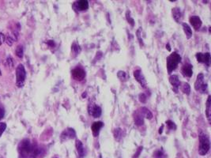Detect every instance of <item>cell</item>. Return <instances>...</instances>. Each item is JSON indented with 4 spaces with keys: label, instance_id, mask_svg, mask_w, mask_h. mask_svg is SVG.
<instances>
[{
    "label": "cell",
    "instance_id": "obj_1",
    "mask_svg": "<svg viewBox=\"0 0 211 158\" xmlns=\"http://www.w3.org/2000/svg\"><path fill=\"white\" fill-rule=\"evenodd\" d=\"M18 153L21 158H37L41 154V149L37 145L32 143L29 139L25 138L18 145Z\"/></svg>",
    "mask_w": 211,
    "mask_h": 158
},
{
    "label": "cell",
    "instance_id": "obj_2",
    "mask_svg": "<svg viewBox=\"0 0 211 158\" xmlns=\"http://www.w3.org/2000/svg\"><path fill=\"white\" fill-rule=\"evenodd\" d=\"M210 141L209 136L203 132H200L198 154L201 156H205L210 151Z\"/></svg>",
    "mask_w": 211,
    "mask_h": 158
},
{
    "label": "cell",
    "instance_id": "obj_3",
    "mask_svg": "<svg viewBox=\"0 0 211 158\" xmlns=\"http://www.w3.org/2000/svg\"><path fill=\"white\" fill-rule=\"evenodd\" d=\"M181 62V56L178 54L177 52H173L170 55L167 57L166 66L168 73L171 74L173 70H175Z\"/></svg>",
    "mask_w": 211,
    "mask_h": 158
},
{
    "label": "cell",
    "instance_id": "obj_4",
    "mask_svg": "<svg viewBox=\"0 0 211 158\" xmlns=\"http://www.w3.org/2000/svg\"><path fill=\"white\" fill-rule=\"evenodd\" d=\"M26 78V71L25 66L22 64H19L16 68V86L18 88H21L25 85Z\"/></svg>",
    "mask_w": 211,
    "mask_h": 158
},
{
    "label": "cell",
    "instance_id": "obj_5",
    "mask_svg": "<svg viewBox=\"0 0 211 158\" xmlns=\"http://www.w3.org/2000/svg\"><path fill=\"white\" fill-rule=\"evenodd\" d=\"M88 112L89 115L93 118H99L102 114V110L100 106L94 103H90L88 105Z\"/></svg>",
    "mask_w": 211,
    "mask_h": 158
},
{
    "label": "cell",
    "instance_id": "obj_6",
    "mask_svg": "<svg viewBox=\"0 0 211 158\" xmlns=\"http://www.w3.org/2000/svg\"><path fill=\"white\" fill-rule=\"evenodd\" d=\"M71 75L72 77L74 80L78 81H83L85 79V76H86V74H85V71L81 67H76L73 69L71 71Z\"/></svg>",
    "mask_w": 211,
    "mask_h": 158
},
{
    "label": "cell",
    "instance_id": "obj_7",
    "mask_svg": "<svg viewBox=\"0 0 211 158\" xmlns=\"http://www.w3.org/2000/svg\"><path fill=\"white\" fill-rule=\"evenodd\" d=\"M76 137V132L73 128H67L62 132L60 135V139L62 142L73 139Z\"/></svg>",
    "mask_w": 211,
    "mask_h": 158
},
{
    "label": "cell",
    "instance_id": "obj_8",
    "mask_svg": "<svg viewBox=\"0 0 211 158\" xmlns=\"http://www.w3.org/2000/svg\"><path fill=\"white\" fill-rule=\"evenodd\" d=\"M195 57L198 63H205L208 66H210V54L209 52H207V53L198 52L197 54L195 55Z\"/></svg>",
    "mask_w": 211,
    "mask_h": 158
},
{
    "label": "cell",
    "instance_id": "obj_9",
    "mask_svg": "<svg viewBox=\"0 0 211 158\" xmlns=\"http://www.w3.org/2000/svg\"><path fill=\"white\" fill-rule=\"evenodd\" d=\"M134 77L136 79V81L141 85L142 88H146L147 86V81L141 70H135L134 71Z\"/></svg>",
    "mask_w": 211,
    "mask_h": 158
},
{
    "label": "cell",
    "instance_id": "obj_10",
    "mask_svg": "<svg viewBox=\"0 0 211 158\" xmlns=\"http://www.w3.org/2000/svg\"><path fill=\"white\" fill-rule=\"evenodd\" d=\"M73 7L77 11H85L89 8V2L87 0H79L74 2Z\"/></svg>",
    "mask_w": 211,
    "mask_h": 158
},
{
    "label": "cell",
    "instance_id": "obj_11",
    "mask_svg": "<svg viewBox=\"0 0 211 158\" xmlns=\"http://www.w3.org/2000/svg\"><path fill=\"white\" fill-rule=\"evenodd\" d=\"M181 73L184 77L191 78L193 75V66L190 63H185L182 66Z\"/></svg>",
    "mask_w": 211,
    "mask_h": 158
},
{
    "label": "cell",
    "instance_id": "obj_12",
    "mask_svg": "<svg viewBox=\"0 0 211 158\" xmlns=\"http://www.w3.org/2000/svg\"><path fill=\"white\" fill-rule=\"evenodd\" d=\"M169 82L173 86V89L175 93H177L180 86V81L177 75H171L169 77Z\"/></svg>",
    "mask_w": 211,
    "mask_h": 158
},
{
    "label": "cell",
    "instance_id": "obj_13",
    "mask_svg": "<svg viewBox=\"0 0 211 158\" xmlns=\"http://www.w3.org/2000/svg\"><path fill=\"white\" fill-rule=\"evenodd\" d=\"M189 21L191 23V26L195 29V30H198L201 28L202 25V20L200 19L198 16H191V18H189Z\"/></svg>",
    "mask_w": 211,
    "mask_h": 158
},
{
    "label": "cell",
    "instance_id": "obj_14",
    "mask_svg": "<svg viewBox=\"0 0 211 158\" xmlns=\"http://www.w3.org/2000/svg\"><path fill=\"white\" fill-rule=\"evenodd\" d=\"M75 146H76L78 158H83L85 155V150L83 146V144H82V142L80 140H78V139H77L76 142H75Z\"/></svg>",
    "mask_w": 211,
    "mask_h": 158
},
{
    "label": "cell",
    "instance_id": "obj_15",
    "mask_svg": "<svg viewBox=\"0 0 211 158\" xmlns=\"http://www.w3.org/2000/svg\"><path fill=\"white\" fill-rule=\"evenodd\" d=\"M104 123L101 121H97L94 122L91 126V130H92L93 134L94 137H97L99 134V132L101 131V129L103 127Z\"/></svg>",
    "mask_w": 211,
    "mask_h": 158
},
{
    "label": "cell",
    "instance_id": "obj_16",
    "mask_svg": "<svg viewBox=\"0 0 211 158\" xmlns=\"http://www.w3.org/2000/svg\"><path fill=\"white\" fill-rule=\"evenodd\" d=\"M204 84V75L202 73H200L197 75V78L195 82V89L196 91H199L201 86Z\"/></svg>",
    "mask_w": 211,
    "mask_h": 158
},
{
    "label": "cell",
    "instance_id": "obj_17",
    "mask_svg": "<svg viewBox=\"0 0 211 158\" xmlns=\"http://www.w3.org/2000/svg\"><path fill=\"white\" fill-rule=\"evenodd\" d=\"M172 14H173V17L174 18V20L177 23H180L181 19H182V13L181 10L179 7H174L173 8L172 10Z\"/></svg>",
    "mask_w": 211,
    "mask_h": 158
},
{
    "label": "cell",
    "instance_id": "obj_18",
    "mask_svg": "<svg viewBox=\"0 0 211 158\" xmlns=\"http://www.w3.org/2000/svg\"><path fill=\"white\" fill-rule=\"evenodd\" d=\"M134 121L137 126H142L144 124V117L139 111H136L134 114Z\"/></svg>",
    "mask_w": 211,
    "mask_h": 158
},
{
    "label": "cell",
    "instance_id": "obj_19",
    "mask_svg": "<svg viewBox=\"0 0 211 158\" xmlns=\"http://www.w3.org/2000/svg\"><path fill=\"white\" fill-rule=\"evenodd\" d=\"M210 112H211V96L209 95L207 100V105H206V115H207L208 122L210 123Z\"/></svg>",
    "mask_w": 211,
    "mask_h": 158
},
{
    "label": "cell",
    "instance_id": "obj_20",
    "mask_svg": "<svg viewBox=\"0 0 211 158\" xmlns=\"http://www.w3.org/2000/svg\"><path fill=\"white\" fill-rule=\"evenodd\" d=\"M139 111L144 118H146L147 120H152V118H153V114H152V112H151L147 108H146V107H142V108L140 109Z\"/></svg>",
    "mask_w": 211,
    "mask_h": 158
},
{
    "label": "cell",
    "instance_id": "obj_21",
    "mask_svg": "<svg viewBox=\"0 0 211 158\" xmlns=\"http://www.w3.org/2000/svg\"><path fill=\"white\" fill-rule=\"evenodd\" d=\"M81 47L77 42H74L71 45V53L73 55V57H76L79 53L81 52Z\"/></svg>",
    "mask_w": 211,
    "mask_h": 158
},
{
    "label": "cell",
    "instance_id": "obj_22",
    "mask_svg": "<svg viewBox=\"0 0 211 158\" xmlns=\"http://www.w3.org/2000/svg\"><path fill=\"white\" fill-rule=\"evenodd\" d=\"M183 30L184 31V33L186 34V36L187 39L191 38L192 36V30H191V28L189 26L188 24L187 23H183Z\"/></svg>",
    "mask_w": 211,
    "mask_h": 158
},
{
    "label": "cell",
    "instance_id": "obj_23",
    "mask_svg": "<svg viewBox=\"0 0 211 158\" xmlns=\"http://www.w3.org/2000/svg\"><path fill=\"white\" fill-rule=\"evenodd\" d=\"M15 54L18 58H20V59L22 58L23 55H24V48H23L22 45H18V47H16Z\"/></svg>",
    "mask_w": 211,
    "mask_h": 158
},
{
    "label": "cell",
    "instance_id": "obj_24",
    "mask_svg": "<svg viewBox=\"0 0 211 158\" xmlns=\"http://www.w3.org/2000/svg\"><path fill=\"white\" fill-rule=\"evenodd\" d=\"M181 90H182L183 93H185L186 95H189L191 93V86H190L188 83L184 82L183 84L182 87H181Z\"/></svg>",
    "mask_w": 211,
    "mask_h": 158
},
{
    "label": "cell",
    "instance_id": "obj_25",
    "mask_svg": "<svg viewBox=\"0 0 211 158\" xmlns=\"http://www.w3.org/2000/svg\"><path fill=\"white\" fill-rule=\"evenodd\" d=\"M123 136V131L121 128H115L114 131V137L117 141H119Z\"/></svg>",
    "mask_w": 211,
    "mask_h": 158
},
{
    "label": "cell",
    "instance_id": "obj_26",
    "mask_svg": "<svg viewBox=\"0 0 211 158\" xmlns=\"http://www.w3.org/2000/svg\"><path fill=\"white\" fill-rule=\"evenodd\" d=\"M126 18L128 22L130 24V25H131L132 27H134V25H135V20H134V18H131V16H130V11H129V10L127 11Z\"/></svg>",
    "mask_w": 211,
    "mask_h": 158
},
{
    "label": "cell",
    "instance_id": "obj_27",
    "mask_svg": "<svg viewBox=\"0 0 211 158\" xmlns=\"http://www.w3.org/2000/svg\"><path fill=\"white\" fill-rule=\"evenodd\" d=\"M117 76H118V78H119L121 81H126L127 78V73L124 72V71H122V70H119L118 74H117Z\"/></svg>",
    "mask_w": 211,
    "mask_h": 158
},
{
    "label": "cell",
    "instance_id": "obj_28",
    "mask_svg": "<svg viewBox=\"0 0 211 158\" xmlns=\"http://www.w3.org/2000/svg\"><path fill=\"white\" fill-rule=\"evenodd\" d=\"M166 124L167 126H168V128L169 129V130H175L176 129V126H175V124L173 122V121H171V120H168V121H166Z\"/></svg>",
    "mask_w": 211,
    "mask_h": 158
},
{
    "label": "cell",
    "instance_id": "obj_29",
    "mask_svg": "<svg viewBox=\"0 0 211 158\" xmlns=\"http://www.w3.org/2000/svg\"><path fill=\"white\" fill-rule=\"evenodd\" d=\"M6 129H7V123L4 122H0V137L4 133Z\"/></svg>",
    "mask_w": 211,
    "mask_h": 158
},
{
    "label": "cell",
    "instance_id": "obj_30",
    "mask_svg": "<svg viewBox=\"0 0 211 158\" xmlns=\"http://www.w3.org/2000/svg\"><path fill=\"white\" fill-rule=\"evenodd\" d=\"M136 35H137V37H138V41H139V44H140V46H143L144 44H143V41H142V39H141V28H139V30H138L137 32H136Z\"/></svg>",
    "mask_w": 211,
    "mask_h": 158
},
{
    "label": "cell",
    "instance_id": "obj_31",
    "mask_svg": "<svg viewBox=\"0 0 211 158\" xmlns=\"http://www.w3.org/2000/svg\"><path fill=\"white\" fill-rule=\"evenodd\" d=\"M138 98H139L140 102H141V103H146V100H147V97H146V95L145 94V93H141V94H139Z\"/></svg>",
    "mask_w": 211,
    "mask_h": 158
},
{
    "label": "cell",
    "instance_id": "obj_32",
    "mask_svg": "<svg viewBox=\"0 0 211 158\" xmlns=\"http://www.w3.org/2000/svg\"><path fill=\"white\" fill-rule=\"evenodd\" d=\"M163 155H164V154H163V152L161 150H157L153 154V157H154V158H162Z\"/></svg>",
    "mask_w": 211,
    "mask_h": 158
},
{
    "label": "cell",
    "instance_id": "obj_33",
    "mask_svg": "<svg viewBox=\"0 0 211 158\" xmlns=\"http://www.w3.org/2000/svg\"><path fill=\"white\" fill-rule=\"evenodd\" d=\"M142 148H143V147H142V146L138 147V149L137 152H136V153H135V155L133 156V158H138V157H139L140 154H141V152L142 151Z\"/></svg>",
    "mask_w": 211,
    "mask_h": 158
},
{
    "label": "cell",
    "instance_id": "obj_34",
    "mask_svg": "<svg viewBox=\"0 0 211 158\" xmlns=\"http://www.w3.org/2000/svg\"><path fill=\"white\" fill-rule=\"evenodd\" d=\"M7 66H8L10 68H12L13 66H14V63H13V60H12V59L10 58V57L7 58Z\"/></svg>",
    "mask_w": 211,
    "mask_h": 158
},
{
    "label": "cell",
    "instance_id": "obj_35",
    "mask_svg": "<svg viewBox=\"0 0 211 158\" xmlns=\"http://www.w3.org/2000/svg\"><path fill=\"white\" fill-rule=\"evenodd\" d=\"M5 41H6V36L2 32H0V46L2 45Z\"/></svg>",
    "mask_w": 211,
    "mask_h": 158
},
{
    "label": "cell",
    "instance_id": "obj_36",
    "mask_svg": "<svg viewBox=\"0 0 211 158\" xmlns=\"http://www.w3.org/2000/svg\"><path fill=\"white\" fill-rule=\"evenodd\" d=\"M5 115V110L3 108L0 107V120H2V118L4 117Z\"/></svg>",
    "mask_w": 211,
    "mask_h": 158
},
{
    "label": "cell",
    "instance_id": "obj_37",
    "mask_svg": "<svg viewBox=\"0 0 211 158\" xmlns=\"http://www.w3.org/2000/svg\"><path fill=\"white\" fill-rule=\"evenodd\" d=\"M166 48H168V51H169V52H170L171 48H170V46H169V44H168L166 45Z\"/></svg>",
    "mask_w": 211,
    "mask_h": 158
},
{
    "label": "cell",
    "instance_id": "obj_38",
    "mask_svg": "<svg viewBox=\"0 0 211 158\" xmlns=\"http://www.w3.org/2000/svg\"><path fill=\"white\" fill-rule=\"evenodd\" d=\"M0 74H1V70H0Z\"/></svg>",
    "mask_w": 211,
    "mask_h": 158
}]
</instances>
